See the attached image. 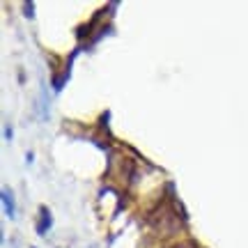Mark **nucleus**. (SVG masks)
Listing matches in <instances>:
<instances>
[{
	"instance_id": "nucleus-1",
	"label": "nucleus",
	"mask_w": 248,
	"mask_h": 248,
	"mask_svg": "<svg viewBox=\"0 0 248 248\" xmlns=\"http://www.w3.org/2000/svg\"><path fill=\"white\" fill-rule=\"evenodd\" d=\"M2 204H5V214H7L9 218H14L16 216V204H14V198H12V193H9V188H2Z\"/></svg>"
},
{
	"instance_id": "nucleus-2",
	"label": "nucleus",
	"mask_w": 248,
	"mask_h": 248,
	"mask_svg": "<svg viewBox=\"0 0 248 248\" xmlns=\"http://www.w3.org/2000/svg\"><path fill=\"white\" fill-rule=\"evenodd\" d=\"M48 228H51V214L46 212V209H42V221L37 225V232H39V234H46Z\"/></svg>"
}]
</instances>
